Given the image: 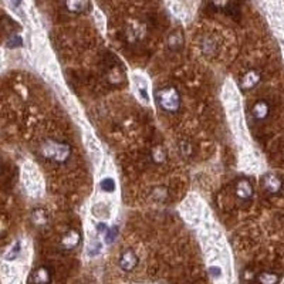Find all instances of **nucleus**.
I'll return each mask as SVG.
<instances>
[{
  "label": "nucleus",
  "mask_w": 284,
  "mask_h": 284,
  "mask_svg": "<svg viewBox=\"0 0 284 284\" xmlns=\"http://www.w3.org/2000/svg\"><path fill=\"white\" fill-rule=\"evenodd\" d=\"M270 114V105L267 104L266 101H257L256 104L252 108V115L253 118L257 121H263L266 119Z\"/></svg>",
  "instance_id": "nucleus-9"
},
{
  "label": "nucleus",
  "mask_w": 284,
  "mask_h": 284,
  "mask_svg": "<svg viewBox=\"0 0 284 284\" xmlns=\"http://www.w3.org/2000/svg\"><path fill=\"white\" fill-rule=\"evenodd\" d=\"M18 255H20V243H18V242H16V243H14V246H13V248H10L9 252L4 255V259H6V260H9L10 262V260H14V259H16Z\"/></svg>",
  "instance_id": "nucleus-17"
},
{
  "label": "nucleus",
  "mask_w": 284,
  "mask_h": 284,
  "mask_svg": "<svg viewBox=\"0 0 284 284\" xmlns=\"http://www.w3.org/2000/svg\"><path fill=\"white\" fill-rule=\"evenodd\" d=\"M51 279H53V273L51 270L46 266H41L36 269L31 275L28 282L30 284H50L51 283Z\"/></svg>",
  "instance_id": "nucleus-4"
},
{
  "label": "nucleus",
  "mask_w": 284,
  "mask_h": 284,
  "mask_svg": "<svg viewBox=\"0 0 284 284\" xmlns=\"http://www.w3.org/2000/svg\"><path fill=\"white\" fill-rule=\"evenodd\" d=\"M155 98L158 105L166 112H176L181 107V97L174 87H165L158 90Z\"/></svg>",
  "instance_id": "nucleus-2"
},
{
  "label": "nucleus",
  "mask_w": 284,
  "mask_h": 284,
  "mask_svg": "<svg viewBox=\"0 0 284 284\" xmlns=\"http://www.w3.org/2000/svg\"><path fill=\"white\" fill-rule=\"evenodd\" d=\"M151 159L154 164H164L166 159V151L165 148L161 147V145H155L151 149Z\"/></svg>",
  "instance_id": "nucleus-11"
},
{
  "label": "nucleus",
  "mask_w": 284,
  "mask_h": 284,
  "mask_svg": "<svg viewBox=\"0 0 284 284\" xmlns=\"http://www.w3.org/2000/svg\"><path fill=\"white\" fill-rule=\"evenodd\" d=\"M144 36V27L139 23H132L127 27V37L129 41H138L141 37Z\"/></svg>",
  "instance_id": "nucleus-10"
},
{
  "label": "nucleus",
  "mask_w": 284,
  "mask_h": 284,
  "mask_svg": "<svg viewBox=\"0 0 284 284\" xmlns=\"http://www.w3.org/2000/svg\"><path fill=\"white\" fill-rule=\"evenodd\" d=\"M80 240H81V235L77 230L71 229L63 236L61 242H60V246L64 250H74L80 245Z\"/></svg>",
  "instance_id": "nucleus-7"
},
{
  "label": "nucleus",
  "mask_w": 284,
  "mask_h": 284,
  "mask_svg": "<svg viewBox=\"0 0 284 284\" xmlns=\"http://www.w3.org/2000/svg\"><path fill=\"white\" fill-rule=\"evenodd\" d=\"M21 44H23V40L18 36H16V34H11L10 40L7 41V46L9 47H20Z\"/></svg>",
  "instance_id": "nucleus-18"
},
{
  "label": "nucleus",
  "mask_w": 284,
  "mask_h": 284,
  "mask_svg": "<svg viewBox=\"0 0 284 284\" xmlns=\"http://www.w3.org/2000/svg\"><path fill=\"white\" fill-rule=\"evenodd\" d=\"M262 80V75L256 70H250L248 73L245 74L240 80V88L243 91H249V90H253L257 84L260 83Z\"/></svg>",
  "instance_id": "nucleus-6"
},
{
  "label": "nucleus",
  "mask_w": 284,
  "mask_h": 284,
  "mask_svg": "<svg viewBox=\"0 0 284 284\" xmlns=\"http://www.w3.org/2000/svg\"><path fill=\"white\" fill-rule=\"evenodd\" d=\"M88 6H90V4H88L87 1H67V3H65L67 10H70V11H73V13H83Z\"/></svg>",
  "instance_id": "nucleus-15"
},
{
  "label": "nucleus",
  "mask_w": 284,
  "mask_h": 284,
  "mask_svg": "<svg viewBox=\"0 0 284 284\" xmlns=\"http://www.w3.org/2000/svg\"><path fill=\"white\" fill-rule=\"evenodd\" d=\"M280 282V277L277 273L273 272H265L257 277V283L259 284H277Z\"/></svg>",
  "instance_id": "nucleus-12"
},
{
  "label": "nucleus",
  "mask_w": 284,
  "mask_h": 284,
  "mask_svg": "<svg viewBox=\"0 0 284 284\" xmlns=\"http://www.w3.org/2000/svg\"><path fill=\"white\" fill-rule=\"evenodd\" d=\"M138 265V256L132 250H127L121 255L119 259V267L124 272H132Z\"/></svg>",
  "instance_id": "nucleus-8"
},
{
  "label": "nucleus",
  "mask_w": 284,
  "mask_h": 284,
  "mask_svg": "<svg viewBox=\"0 0 284 284\" xmlns=\"http://www.w3.org/2000/svg\"><path fill=\"white\" fill-rule=\"evenodd\" d=\"M235 193L238 196V199H240L242 202H249L252 198H253V186L252 184L246 181V179H242L236 184V188H235Z\"/></svg>",
  "instance_id": "nucleus-5"
},
{
  "label": "nucleus",
  "mask_w": 284,
  "mask_h": 284,
  "mask_svg": "<svg viewBox=\"0 0 284 284\" xmlns=\"http://www.w3.org/2000/svg\"><path fill=\"white\" fill-rule=\"evenodd\" d=\"M38 151H40V155L44 159L55 162V164H63L65 161H68V158L71 155V147L68 144L60 142V141H53V139L44 141L40 145Z\"/></svg>",
  "instance_id": "nucleus-1"
},
{
  "label": "nucleus",
  "mask_w": 284,
  "mask_h": 284,
  "mask_svg": "<svg viewBox=\"0 0 284 284\" xmlns=\"http://www.w3.org/2000/svg\"><path fill=\"white\" fill-rule=\"evenodd\" d=\"M108 81L111 84H121L124 81V73H122V70L119 68V67H110V70H108Z\"/></svg>",
  "instance_id": "nucleus-13"
},
{
  "label": "nucleus",
  "mask_w": 284,
  "mask_h": 284,
  "mask_svg": "<svg viewBox=\"0 0 284 284\" xmlns=\"http://www.w3.org/2000/svg\"><path fill=\"white\" fill-rule=\"evenodd\" d=\"M100 186L104 192H114V191H115V181L111 179V178H105V179L101 181Z\"/></svg>",
  "instance_id": "nucleus-16"
},
{
  "label": "nucleus",
  "mask_w": 284,
  "mask_h": 284,
  "mask_svg": "<svg viewBox=\"0 0 284 284\" xmlns=\"http://www.w3.org/2000/svg\"><path fill=\"white\" fill-rule=\"evenodd\" d=\"M47 220H48V216H47V212L44 209H36L31 213V222L36 226H44Z\"/></svg>",
  "instance_id": "nucleus-14"
},
{
  "label": "nucleus",
  "mask_w": 284,
  "mask_h": 284,
  "mask_svg": "<svg viewBox=\"0 0 284 284\" xmlns=\"http://www.w3.org/2000/svg\"><path fill=\"white\" fill-rule=\"evenodd\" d=\"M115 236H117V229H108L107 235H105V242L107 243H112L115 240Z\"/></svg>",
  "instance_id": "nucleus-20"
},
{
  "label": "nucleus",
  "mask_w": 284,
  "mask_h": 284,
  "mask_svg": "<svg viewBox=\"0 0 284 284\" xmlns=\"http://www.w3.org/2000/svg\"><path fill=\"white\" fill-rule=\"evenodd\" d=\"M262 182H263L265 191L269 193H272V195L280 193L282 192V189H283V182H282V179L275 174H266L263 176Z\"/></svg>",
  "instance_id": "nucleus-3"
},
{
  "label": "nucleus",
  "mask_w": 284,
  "mask_h": 284,
  "mask_svg": "<svg viewBox=\"0 0 284 284\" xmlns=\"http://www.w3.org/2000/svg\"><path fill=\"white\" fill-rule=\"evenodd\" d=\"M138 91H139V95L142 97V100L145 101V102H148V101H149V97H148L147 88H145V85H141V87L138 88Z\"/></svg>",
  "instance_id": "nucleus-21"
},
{
  "label": "nucleus",
  "mask_w": 284,
  "mask_h": 284,
  "mask_svg": "<svg viewBox=\"0 0 284 284\" xmlns=\"http://www.w3.org/2000/svg\"><path fill=\"white\" fill-rule=\"evenodd\" d=\"M169 44H171V46H175V47L181 46V44H182V37H181V34H179V33H175V34H172L171 38H169Z\"/></svg>",
  "instance_id": "nucleus-19"
}]
</instances>
